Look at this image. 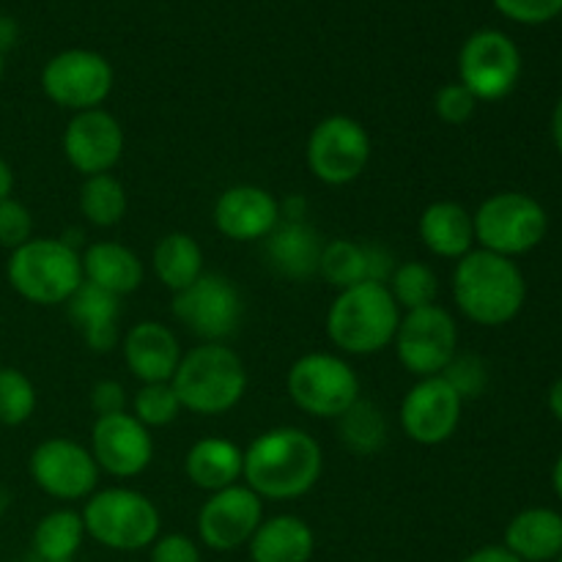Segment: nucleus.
<instances>
[{"label":"nucleus","mask_w":562,"mask_h":562,"mask_svg":"<svg viewBox=\"0 0 562 562\" xmlns=\"http://www.w3.org/2000/svg\"><path fill=\"white\" fill-rule=\"evenodd\" d=\"M245 549L250 562H311L316 552V532L302 516L278 514L258 525Z\"/></svg>","instance_id":"25"},{"label":"nucleus","mask_w":562,"mask_h":562,"mask_svg":"<svg viewBox=\"0 0 562 562\" xmlns=\"http://www.w3.org/2000/svg\"><path fill=\"white\" fill-rule=\"evenodd\" d=\"M16 38H20V25L11 16L0 14V53H9L16 44Z\"/></svg>","instance_id":"43"},{"label":"nucleus","mask_w":562,"mask_h":562,"mask_svg":"<svg viewBox=\"0 0 562 562\" xmlns=\"http://www.w3.org/2000/svg\"><path fill=\"white\" fill-rule=\"evenodd\" d=\"M401 307L387 283H357L338 291L327 311V338L349 357H371L393 346Z\"/></svg>","instance_id":"3"},{"label":"nucleus","mask_w":562,"mask_h":562,"mask_svg":"<svg viewBox=\"0 0 562 562\" xmlns=\"http://www.w3.org/2000/svg\"><path fill=\"white\" fill-rule=\"evenodd\" d=\"M27 472L36 488L58 503H86L99 486V467L86 445L69 437H49L33 448Z\"/></svg>","instance_id":"14"},{"label":"nucleus","mask_w":562,"mask_h":562,"mask_svg":"<svg viewBox=\"0 0 562 562\" xmlns=\"http://www.w3.org/2000/svg\"><path fill=\"white\" fill-rule=\"evenodd\" d=\"M387 289L401 311H417L437 302L439 278L426 261H404L390 272Z\"/></svg>","instance_id":"33"},{"label":"nucleus","mask_w":562,"mask_h":562,"mask_svg":"<svg viewBox=\"0 0 562 562\" xmlns=\"http://www.w3.org/2000/svg\"><path fill=\"white\" fill-rule=\"evenodd\" d=\"M324 472V450L316 437L296 426L258 434L245 448L241 481L261 499L291 503L316 488Z\"/></svg>","instance_id":"1"},{"label":"nucleus","mask_w":562,"mask_h":562,"mask_svg":"<svg viewBox=\"0 0 562 562\" xmlns=\"http://www.w3.org/2000/svg\"><path fill=\"white\" fill-rule=\"evenodd\" d=\"M124 126L104 108L71 115L60 137L66 162L82 173V179L110 173L124 157Z\"/></svg>","instance_id":"18"},{"label":"nucleus","mask_w":562,"mask_h":562,"mask_svg":"<svg viewBox=\"0 0 562 562\" xmlns=\"http://www.w3.org/2000/svg\"><path fill=\"white\" fill-rule=\"evenodd\" d=\"M245 470V450L225 437H203L187 450L184 475L201 492H223L236 486Z\"/></svg>","instance_id":"26"},{"label":"nucleus","mask_w":562,"mask_h":562,"mask_svg":"<svg viewBox=\"0 0 562 562\" xmlns=\"http://www.w3.org/2000/svg\"><path fill=\"white\" fill-rule=\"evenodd\" d=\"M280 201L258 184H234L223 190L214 201L212 223L225 239L258 241L267 239L280 225Z\"/></svg>","instance_id":"19"},{"label":"nucleus","mask_w":562,"mask_h":562,"mask_svg":"<svg viewBox=\"0 0 562 562\" xmlns=\"http://www.w3.org/2000/svg\"><path fill=\"white\" fill-rule=\"evenodd\" d=\"M420 241L431 256L445 261H459L467 252L475 250V225L472 214L456 201H434L423 209Z\"/></svg>","instance_id":"24"},{"label":"nucleus","mask_w":562,"mask_h":562,"mask_svg":"<svg viewBox=\"0 0 562 562\" xmlns=\"http://www.w3.org/2000/svg\"><path fill=\"white\" fill-rule=\"evenodd\" d=\"M11 192H14V170H11V165L0 157V201L11 198Z\"/></svg>","instance_id":"44"},{"label":"nucleus","mask_w":562,"mask_h":562,"mask_svg":"<svg viewBox=\"0 0 562 562\" xmlns=\"http://www.w3.org/2000/svg\"><path fill=\"white\" fill-rule=\"evenodd\" d=\"M552 140H554V146H558V151L562 157V97H560L558 108H554V113H552Z\"/></svg>","instance_id":"46"},{"label":"nucleus","mask_w":562,"mask_h":562,"mask_svg":"<svg viewBox=\"0 0 562 562\" xmlns=\"http://www.w3.org/2000/svg\"><path fill=\"white\" fill-rule=\"evenodd\" d=\"M554 562H562V552H560V554H558V560H554Z\"/></svg>","instance_id":"51"},{"label":"nucleus","mask_w":562,"mask_h":562,"mask_svg":"<svg viewBox=\"0 0 562 562\" xmlns=\"http://www.w3.org/2000/svg\"><path fill=\"white\" fill-rule=\"evenodd\" d=\"M88 450H91L99 472L119 477V481L143 475L154 461L151 431L132 412L97 417Z\"/></svg>","instance_id":"17"},{"label":"nucleus","mask_w":562,"mask_h":562,"mask_svg":"<svg viewBox=\"0 0 562 562\" xmlns=\"http://www.w3.org/2000/svg\"><path fill=\"white\" fill-rule=\"evenodd\" d=\"M456 390H459L461 398H475V395L483 393L486 387V368H483L481 360L475 357H461L456 355V360L450 362L448 371L442 373Z\"/></svg>","instance_id":"39"},{"label":"nucleus","mask_w":562,"mask_h":562,"mask_svg":"<svg viewBox=\"0 0 562 562\" xmlns=\"http://www.w3.org/2000/svg\"><path fill=\"white\" fill-rule=\"evenodd\" d=\"M132 415L151 431V428H165L181 415V401L176 395L173 384L157 382V384H140L135 395H132Z\"/></svg>","instance_id":"35"},{"label":"nucleus","mask_w":562,"mask_h":562,"mask_svg":"<svg viewBox=\"0 0 562 562\" xmlns=\"http://www.w3.org/2000/svg\"><path fill=\"white\" fill-rule=\"evenodd\" d=\"M9 285L31 305H66L82 283V261L69 239L33 236L9 252L5 261Z\"/></svg>","instance_id":"5"},{"label":"nucleus","mask_w":562,"mask_h":562,"mask_svg":"<svg viewBox=\"0 0 562 562\" xmlns=\"http://www.w3.org/2000/svg\"><path fill=\"white\" fill-rule=\"evenodd\" d=\"M33 239V214L31 209L14 195L0 201V247L16 250Z\"/></svg>","instance_id":"36"},{"label":"nucleus","mask_w":562,"mask_h":562,"mask_svg":"<svg viewBox=\"0 0 562 562\" xmlns=\"http://www.w3.org/2000/svg\"><path fill=\"white\" fill-rule=\"evenodd\" d=\"M263 516V499L245 483L209 494L198 510V541L217 554L236 552L256 536Z\"/></svg>","instance_id":"16"},{"label":"nucleus","mask_w":562,"mask_h":562,"mask_svg":"<svg viewBox=\"0 0 562 562\" xmlns=\"http://www.w3.org/2000/svg\"><path fill=\"white\" fill-rule=\"evenodd\" d=\"M82 280L113 296L135 294L146 280V263L132 247L121 241H93L80 252Z\"/></svg>","instance_id":"22"},{"label":"nucleus","mask_w":562,"mask_h":562,"mask_svg":"<svg viewBox=\"0 0 562 562\" xmlns=\"http://www.w3.org/2000/svg\"><path fill=\"white\" fill-rule=\"evenodd\" d=\"M464 398L445 376L417 379L401 401L398 420L406 437L423 448L450 442L459 431Z\"/></svg>","instance_id":"15"},{"label":"nucleus","mask_w":562,"mask_h":562,"mask_svg":"<svg viewBox=\"0 0 562 562\" xmlns=\"http://www.w3.org/2000/svg\"><path fill=\"white\" fill-rule=\"evenodd\" d=\"M80 214L97 228H113L126 217L130 198H126L124 184L113 173L88 176L80 184V198H77Z\"/></svg>","instance_id":"31"},{"label":"nucleus","mask_w":562,"mask_h":562,"mask_svg":"<svg viewBox=\"0 0 562 562\" xmlns=\"http://www.w3.org/2000/svg\"><path fill=\"white\" fill-rule=\"evenodd\" d=\"M459 562H521V560L514 558L505 547H481L475 549V552L467 554V558H461Z\"/></svg>","instance_id":"42"},{"label":"nucleus","mask_w":562,"mask_h":562,"mask_svg":"<svg viewBox=\"0 0 562 562\" xmlns=\"http://www.w3.org/2000/svg\"><path fill=\"white\" fill-rule=\"evenodd\" d=\"M38 393L20 368L0 366V426H22L33 417Z\"/></svg>","instance_id":"34"},{"label":"nucleus","mask_w":562,"mask_h":562,"mask_svg":"<svg viewBox=\"0 0 562 562\" xmlns=\"http://www.w3.org/2000/svg\"><path fill=\"white\" fill-rule=\"evenodd\" d=\"M395 269L393 256L379 245H362L355 239H333L324 245L318 274L338 291L351 289L357 283H387Z\"/></svg>","instance_id":"21"},{"label":"nucleus","mask_w":562,"mask_h":562,"mask_svg":"<svg viewBox=\"0 0 562 562\" xmlns=\"http://www.w3.org/2000/svg\"><path fill=\"white\" fill-rule=\"evenodd\" d=\"M151 269L154 278L170 291V294H179V291L190 289L198 278L203 274V250L190 234L184 231H170L162 239L154 245L151 252Z\"/></svg>","instance_id":"29"},{"label":"nucleus","mask_w":562,"mask_h":562,"mask_svg":"<svg viewBox=\"0 0 562 562\" xmlns=\"http://www.w3.org/2000/svg\"><path fill=\"white\" fill-rule=\"evenodd\" d=\"M38 82L49 102L71 113H82L108 102L115 86V71L97 49L71 47L60 49L44 64Z\"/></svg>","instance_id":"10"},{"label":"nucleus","mask_w":562,"mask_h":562,"mask_svg":"<svg viewBox=\"0 0 562 562\" xmlns=\"http://www.w3.org/2000/svg\"><path fill=\"white\" fill-rule=\"evenodd\" d=\"M307 168L322 184L346 187L371 162V135L351 115H327L307 137Z\"/></svg>","instance_id":"11"},{"label":"nucleus","mask_w":562,"mask_h":562,"mask_svg":"<svg viewBox=\"0 0 562 562\" xmlns=\"http://www.w3.org/2000/svg\"><path fill=\"white\" fill-rule=\"evenodd\" d=\"M494 9L519 25H543L562 14V0H492Z\"/></svg>","instance_id":"38"},{"label":"nucleus","mask_w":562,"mask_h":562,"mask_svg":"<svg viewBox=\"0 0 562 562\" xmlns=\"http://www.w3.org/2000/svg\"><path fill=\"white\" fill-rule=\"evenodd\" d=\"M126 406H130V398H126L124 384L115 382V379H102V382L93 384L91 409L97 412V417L119 415V412H126Z\"/></svg>","instance_id":"41"},{"label":"nucleus","mask_w":562,"mask_h":562,"mask_svg":"<svg viewBox=\"0 0 562 562\" xmlns=\"http://www.w3.org/2000/svg\"><path fill=\"white\" fill-rule=\"evenodd\" d=\"M477 110V99L461 86L459 80L456 82H445L437 93H434V113L445 121V124H467V121L475 115Z\"/></svg>","instance_id":"37"},{"label":"nucleus","mask_w":562,"mask_h":562,"mask_svg":"<svg viewBox=\"0 0 562 562\" xmlns=\"http://www.w3.org/2000/svg\"><path fill=\"white\" fill-rule=\"evenodd\" d=\"M475 245L497 256L516 258L536 250L549 231V214L527 192H497L472 214Z\"/></svg>","instance_id":"8"},{"label":"nucleus","mask_w":562,"mask_h":562,"mask_svg":"<svg viewBox=\"0 0 562 562\" xmlns=\"http://www.w3.org/2000/svg\"><path fill=\"white\" fill-rule=\"evenodd\" d=\"M86 541L80 510L55 508L38 519L31 536V554L44 562H75Z\"/></svg>","instance_id":"30"},{"label":"nucleus","mask_w":562,"mask_h":562,"mask_svg":"<svg viewBox=\"0 0 562 562\" xmlns=\"http://www.w3.org/2000/svg\"><path fill=\"white\" fill-rule=\"evenodd\" d=\"M549 409L562 423V376L549 387Z\"/></svg>","instance_id":"45"},{"label":"nucleus","mask_w":562,"mask_h":562,"mask_svg":"<svg viewBox=\"0 0 562 562\" xmlns=\"http://www.w3.org/2000/svg\"><path fill=\"white\" fill-rule=\"evenodd\" d=\"M66 305H69V318L80 329L88 349L97 351V355H108L115 346H121L119 296L108 294V291L97 289V285L82 280L80 289L75 291V296Z\"/></svg>","instance_id":"23"},{"label":"nucleus","mask_w":562,"mask_h":562,"mask_svg":"<svg viewBox=\"0 0 562 562\" xmlns=\"http://www.w3.org/2000/svg\"><path fill=\"white\" fill-rule=\"evenodd\" d=\"M503 547L521 562H554L562 552V516L552 508H527L505 527Z\"/></svg>","instance_id":"27"},{"label":"nucleus","mask_w":562,"mask_h":562,"mask_svg":"<svg viewBox=\"0 0 562 562\" xmlns=\"http://www.w3.org/2000/svg\"><path fill=\"white\" fill-rule=\"evenodd\" d=\"M170 311L201 344H223L239 329L245 305L239 289L225 274L203 272L190 289L173 294Z\"/></svg>","instance_id":"13"},{"label":"nucleus","mask_w":562,"mask_h":562,"mask_svg":"<svg viewBox=\"0 0 562 562\" xmlns=\"http://www.w3.org/2000/svg\"><path fill=\"white\" fill-rule=\"evenodd\" d=\"M148 562H203L201 543L184 532H165L148 547Z\"/></svg>","instance_id":"40"},{"label":"nucleus","mask_w":562,"mask_h":562,"mask_svg":"<svg viewBox=\"0 0 562 562\" xmlns=\"http://www.w3.org/2000/svg\"><path fill=\"white\" fill-rule=\"evenodd\" d=\"M27 562H44V560H38V558H33V554H31V560H27Z\"/></svg>","instance_id":"50"},{"label":"nucleus","mask_w":562,"mask_h":562,"mask_svg":"<svg viewBox=\"0 0 562 562\" xmlns=\"http://www.w3.org/2000/svg\"><path fill=\"white\" fill-rule=\"evenodd\" d=\"M521 77V53L514 38L494 27L475 31L459 49V82L477 102H499Z\"/></svg>","instance_id":"12"},{"label":"nucleus","mask_w":562,"mask_h":562,"mask_svg":"<svg viewBox=\"0 0 562 562\" xmlns=\"http://www.w3.org/2000/svg\"><path fill=\"white\" fill-rule=\"evenodd\" d=\"M3 71H5V55L0 53V77H3Z\"/></svg>","instance_id":"49"},{"label":"nucleus","mask_w":562,"mask_h":562,"mask_svg":"<svg viewBox=\"0 0 562 562\" xmlns=\"http://www.w3.org/2000/svg\"><path fill=\"white\" fill-rule=\"evenodd\" d=\"M324 241L305 220H280L278 228L267 236V258L274 272L291 280H307L318 274Z\"/></svg>","instance_id":"28"},{"label":"nucleus","mask_w":562,"mask_h":562,"mask_svg":"<svg viewBox=\"0 0 562 562\" xmlns=\"http://www.w3.org/2000/svg\"><path fill=\"white\" fill-rule=\"evenodd\" d=\"M456 307L477 327H503L521 313L527 280L514 258L475 247L456 261L450 278Z\"/></svg>","instance_id":"2"},{"label":"nucleus","mask_w":562,"mask_h":562,"mask_svg":"<svg viewBox=\"0 0 562 562\" xmlns=\"http://www.w3.org/2000/svg\"><path fill=\"white\" fill-rule=\"evenodd\" d=\"M181 409L201 417L228 415L247 393V368L225 344H198L181 355L173 379Z\"/></svg>","instance_id":"4"},{"label":"nucleus","mask_w":562,"mask_h":562,"mask_svg":"<svg viewBox=\"0 0 562 562\" xmlns=\"http://www.w3.org/2000/svg\"><path fill=\"white\" fill-rule=\"evenodd\" d=\"M80 516L86 538L110 549V552H143L162 536L159 508L151 497H146L137 488H99L86 499Z\"/></svg>","instance_id":"6"},{"label":"nucleus","mask_w":562,"mask_h":562,"mask_svg":"<svg viewBox=\"0 0 562 562\" xmlns=\"http://www.w3.org/2000/svg\"><path fill=\"white\" fill-rule=\"evenodd\" d=\"M5 508H9V492H5V488L0 486V516L5 514Z\"/></svg>","instance_id":"48"},{"label":"nucleus","mask_w":562,"mask_h":562,"mask_svg":"<svg viewBox=\"0 0 562 562\" xmlns=\"http://www.w3.org/2000/svg\"><path fill=\"white\" fill-rule=\"evenodd\" d=\"M393 346L404 371L415 379L442 376L459 355V327L453 313L437 302L404 311Z\"/></svg>","instance_id":"9"},{"label":"nucleus","mask_w":562,"mask_h":562,"mask_svg":"<svg viewBox=\"0 0 562 562\" xmlns=\"http://www.w3.org/2000/svg\"><path fill=\"white\" fill-rule=\"evenodd\" d=\"M121 355L140 384L170 382L181 362V344L162 322H137L121 335Z\"/></svg>","instance_id":"20"},{"label":"nucleus","mask_w":562,"mask_h":562,"mask_svg":"<svg viewBox=\"0 0 562 562\" xmlns=\"http://www.w3.org/2000/svg\"><path fill=\"white\" fill-rule=\"evenodd\" d=\"M285 390L296 409L307 417L338 420L360 401V376L344 357L311 351L289 368Z\"/></svg>","instance_id":"7"},{"label":"nucleus","mask_w":562,"mask_h":562,"mask_svg":"<svg viewBox=\"0 0 562 562\" xmlns=\"http://www.w3.org/2000/svg\"><path fill=\"white\" fill-rule=\"evenodd\" d=\"M338 434L346 450L355 456H373L387 442V420L376 404L360 398L344 417H338Z\"/></svg>","instance_id":"32"},{"label":"nucleus","mask_w":562,"mask_h":562,"mask_svg":"<svg viewBox=\"0 0 562 562\" xmlns=\"http://www.w3.org/2000/svg\"><path fill=\"white\" fill-rule=\"evenodd\" d=\"M552 486H554V494L562 499V453L558 456V461H554V470H552Z\"/></svg>","instance_id":"47"}]
</instances>
